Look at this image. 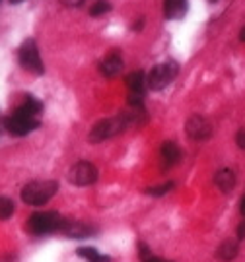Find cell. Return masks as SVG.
Returning a JSON list of instances; mask_svg holds the SVG:
<instances>
[{
  "label": "cell",
  "mask_w": 245,
  "mask_h": 262,
  "mask_svg": "<svg viewBox=\"0 0 245 262\" xmlns=\"http://www.w3.org/2000/svg\"><path fill=\"white\" fill-rule=\"evenodd\" d=\"M132 115H117V117H109V119H101L99 122H95L94 128L90 130V142L92 144H99L104 140H109L117 134L125 132L132 124Z\"/></svg>",
  "instance_id": "6da1fadb"
},
{
  "label": "cell",
  "mask_w": 245,
  "mask_h": 262,
  "mask_svg": "<svg viewBox=\"0 0 245 262\" xmlns=\"http://www.w3.org/2000/svg\"><path fill=\"white\" fill-rule=\"evenodd\" d=\"M14 210H16V206H14V202H12L10 198L0 196V220H8V217H12Z\"/></svg>",
  "instance_id": "e0dca14e"
},
{
  "label": "cell",
  "mask_w": 245,
  "mask_h": 262,
  "mask_svg": "<svg viewBox=\"0 0 245 262\" xmlns=\"http://www.w3.org/2000/svg\"><path fill=\"white\" fill-rule=\"evenodd\" d=\"M185 130H187V136L191 140L200 142L212 136V124H210V121H208L207 117H202V115H193L187 121Z\"/></svg>",
  "instance_id": "ba28073f"
},
{
  "label": "cell",
  "mask_w": 245,
  "mask_h": 262,
  "mask_svg": "<svg viewBox=\"0 0 245 262\" xmlns=\"http://www.w3.org/2000/svg\"><path fill=\"white\" fill-rule=\"evenodd\" d=\"M22 0H10V4H19Z\"/></svg>",
  "instance_id": "d4e9b609"
},
{
  "label": "cell",
  "mask_w": 245,
  "mask_h": 262,
  "mask_svg": "<svg viewBox=\"0 0 245 262\" xmlns=\"http://www.w3.org/2000/svg\"><path fill=\"white\" fill-rule=\"evenodd\" d=\"M138 249H140V260L142 262H170V260H164V258L154 256V254L148 251V247H146V245H138Z\"/></svg>",
  "instance_id": "ffe728a7"
},
{
  "label": "cell",
  "mask_w": 245,
  "mask_h": 262,
  "mask_svg": "<svg viewBox=\"0 0 245 262\" xmlns=\"http://www.w3.org/2000/svg\"><path fill=\"white\" fill-rule=\"evenodd\" d=\"M65 6H70V8H78V6H82L84 4V0H60Z\"/></svg>",
  "instance_id": "7402d4cb"
},
{
  "label": "cell",
  "mask_w": 245,
  "mask_h": 262,
  "mask_svg": "<svg viewBox=\"0 0 245 262\" xmlns=\"http://www.w3.org/2000/svg\"><path fill=\"white\" fill-rule=\"evenodd\" d=\"M127 85H129L131 94L142 95V90H144V85H146V76H144V72H142V70H136V72H132V74L127 76Z\"/></svg>",
  "instance_id": "9a60e30c"
},
{
  "label": "cell",
  "mask_w": 245,
  "mask_h": 262,
  "mask_svg": "<svg viewBox=\"0 0 245 262\" xmlns=\"http://www.w3.org/2000/svg\"><path fill=\"white\" fill-rule=\"evenodd\" d=\"M237 241H234V239H228V241H224V243L218 247V251H216V256H218V260H222V262H230V260H234L237 256Z\"/></svg>",
  "instance_id": "5bb4252c"
},
{
  "label": "cell",
  "mask_w": 245,
  "mask_h": 262,
  "mask_svg": "<svg viewBox=\"0 0 245 262\" xmlns=\"http://www.w3.org/2000/svg\"><path fill=\"white\" fill-rule=\"evenodd\" d=\"M214 183H216V187L220 188L222 192H232L234 187H236V173H234L232 169H222V171L216 173Z\"/></svg>",
  "instance_id": "7c38bea8"
},
{
  "label": "cell",
  "mask_w": 245,
  "mask_h": 262,
  "mask_svg": "<svg viewBox=\"0 0 245 262\" xmlns=\"http://www.w3.org/2000/svg\"><path fill=\"white\" fill-rule=\"evenodd\" d=\"M63 225H65V217L58 212H35L28 220V229L33 235L60 233Z\"/></svg>",
  "instance_id": "3957f363"
},
{
  "label": "cell",
  "mask_w": 245,
  "mask_h": 262,
  "mask_svg": "<svg viewBox=\"0 0 245 262\" xmlns=\"http://www.w3.org/2000/svg\"><path fill=\"white\" fill-rule=\"evenodd\" d=\"M109 10H111V4H109L107 0H97V2H94V4L90 6V14H92V16H101V14L109 12Z\"/></svg>",
  "instance_id": "ac0fdd59"
},
{
  "label": "cell",
  "mask_w": 245,
  "mask_h": 262,
  "mask_svg": "<svg viewBox=\"0 0 245 262\" xmlns=\"http://www.w3.org/2000/svg\"><path fill=\"white\" fill-rule=\"evenodd\" d=\"M60 233L70 237V239H86L92 233H95V227L84 224V222H70V220H65V225L60 229Z\"/></svg>",
  "instance_id": "9c48e42d"
},
{
  "label": "cell",
  "mask_w": 245,
  "mask_h": 262,
  "mask_svg": "<svg viewBox=\"0 0 245 262\" xmlns=\"http://www.w3.org/2000/svg\"><path fill=\"white\" fill-rule=\"evenodd\" d=\"M58 183L51 179L43 181H31L26 187L22 188V200L28 206H45L51 198L57 194Z\"/></svg>",
  "instance_id": "7a4b0ae2"
},
{
  "label": "cell",
  "mask_w": 245,
  "mask_h": 262,
  "mask_svg": "<svg viewBox=\"0 0 245 262\" xmlns=\"http://www.w3.org/2000/svg\"><path fill=\"white\" fill-rule=\"evenodd\" d=\"M18 60L26 70L33 72V74H43L45 72V66H43V60L39 56V49L35 39H26L22 43V47L18 51Z\"/></svg>",
  "instance_id": "8992f818"
},
{
  "label": "cell",
  "mask_w": 245,
  "mask_h": 262,
  "mask_svg": "<svg viewBox=\"0 0 245 262\" xmlns=\"http://www.w3.org/2000/svg\"><path fill=\"white\" fill-rule=\"evenodd\" d=\"M179 158H181L179 146L175 142H164V146H161V159L168 163V167L175 165L179 161Z\"/></svg>",
  "instance_id": "4fadbf2b"
},
{
  "label": "cell",
  "mask_w": 245,
  "mask_h": 262,
  "mask_svg": "<svg viewBox=\"0 0 245 262\" xmlns=\"http://www.w3.org/2000/svg\"><path fill=\"white\" fill-rule=\"evenodd\" d=\"M241 41H245V28L241 29Z\"/></svg>",
  "instance_id": "cb8c5ba5"
},
{
  "label": "cell",
  "mask_w": 245,
  "mask_h": 262,
  "mask_svg": "<svg viewBox=\"0 0 245 262\" xmlns=\"http://www.w3.org/2000/svg\"><path fill=\"white\" fill-rule=\"evenodd\" d=\"M236 142H237V146L241 148V150H245V130H239L236 134Z\"/></svg>",
  "instance_id": "44dd1931"
},
{
  "label": "cell",
  "mask_w": 245,
  "mask_h": 262,
  "mask_svg": "<svg viewBox=\"0 0 245 262\" xmlns=\"http://www.w3.org/2000/svg\"><path fill=\"white\" fill-rule=\"evenodd\" d=\"M177 62H173V60H168V62H161V64L154 66L150 70V74L146 78V85L150 88L152 92H160L164 88H168V85L175 80V76H177Z\"/></svg>",
  "instance_id": "277c9868"
},
{
  "label": "cell",
  "mask_w": 245,
  "mask_h": 262,
  "mask_svg": "<svg viewBox=\"0 0 245 262\" xmlns=\"http://www.w3.org/2000/svg\"><path fill=\"white\" fill-rule=\"evenodd\" d=\"M241 214H243V220H245V196H243V200H241Z\"/></svg>",
  "instance_id": "603a6c76"
},
{
  "label": "cell",
  "mask_w": 245,
  "mask_h": 262,
  "mask_svg": "<svg viewBox=\"0 0 245 262\" xmlns=\"http://www.w3.org/2000/svg\"><path fill=\"white\" fill-rule=\"evenodd\" d=\"M171 188H173V183H164L160 187H152V188H146V194H152V196H164L166 192H170Z\"/></svg>",
  "instance_id": "d6986e66"
},
{
  "label": "cell",
  "mask_w": 245,
  "mask_h": 262,
  "mask_svg": "<svg viewBox=\"0 0 245 262\" xmlns=\"http://www.w3.org/2000/svg\"><path fill=\"white\" fill-rule=\"evenodd\" d=\"M208 2H216V0H208Z\"/></svg>",
  "instance_id": "484cf974"
},
{
  "label": "cell",
  "mask_w": 245,
  "mask_h": 262,
  "mask_svg": "<svg viewBox=\"0 0 245 262\" xmlns=\"http://www.w3.org/2000/svg\"><path fill=\"white\" fill-rule=\"evenodd\" d=\"M97 177H99L97 167L90 161H78L68 171V181L76 187H90L97 181Z\"/></svg>",
  "instance_id": "52a82bcc"
},
{
  "label": "cell",
  "mask_w": 245,
  "mask_h": 262,
  "mask_svg": "<svg viewBox=\"0 0 245 262\" xmlns=\"http://www.w3.org/2000/svg\"><path fill=\"white\" fill-rule=\"evenodd\" d=\"M187 12V0H164V14L168 19H179Z\"/></svg>",
  "instance_id": "8fae6325"
},
{
  "label": "cell",
  "mask_w": 245,
  "mask_h": 262,
  "mask_svg": "<svg viewBox=\"0 0 245 262\" xmlns=\"http://www.w3.org/2000/svg\"><path fill=\"white\" fill-rule=\"evenodd\" d=\"M39 126V119L37 117H31L28 113L16 111L12 113L10 117H6V121H4V128L12 134V136H26L29 132H33L35 128Z\"/></svg>",
  "instance_id": "5b68a950"
},
{
  "label": "cell",
  "mask_w": 245,
  "mask_h": 262,
  "mask_svg": "<svg viewBox=\"0 0 245 262\" xmlns=\"http://www.w3.org/2000/svg\"><path fill=\"white\" fill-rule=\"evenodd\" d=\"M76 253H78V256L86 258L88 262H111V258H109V256L97 253V251H95V249H92V247H82V249H78Z\"/></svg>",
  "instance_id": "2e32d148"
},
{
  "label": "cell",
  "mask_w": 245,
  "mask_h": 262,
  "mask_svg": "<svg viewBox=\"0 0 245 262\" xmlns=\"http://www.w3.org/2000/svg\"><path fill=\"white\" fill-rule=\"evenodd\" d=\"M122 70V58L121 55H117V53H111V55H107L99 62V72L107 78H115L117 74H121Z\"/></svg>",
  "instance_id": "30bf717a"
}]
</instances>
